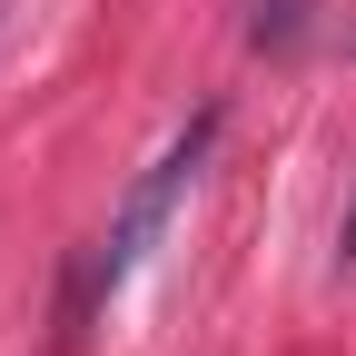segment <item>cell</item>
<instances>
[{
    "mask_svg": "<svg viewBox=\"0 0 356 356\" xmlns=\"http://www.w3.org/2000/svg\"><path fill=\"white\" fill-rule=\"evenodd\" d=\"M208 149H218V109H198L178 139L149 159V178L119 198V218H109V238H99V257H89V277H79V307H99V297H119L129 277H139V257L159 248V228H168V208L188 198V178L208 168Z\"/></svg>",
    "mask_w": 356,
    "mask_h": 356,
    "instance_id": "6da1fadb",
    "label": "cell"
},
{
    "mask_svg": "<svg viewBox=\"0 0 356 356\" xmlns=\"http://www.w3.org/2000/svg\"><path fill=\"white\" fill-rule=\"evenodd\" d=\"M297 20H307V0H257V20H248V40H257V50H267V40H277V50H287V40H297Z\"/></svg>",
    "mask_w": 356,
    "mask_h": 356,
    "instance_id": "7a4b0ae2",
    "label": "cell"
},
{
    "mask_svg": "<svg viewBox=\"0 0 356 356\" xmlns=\"http://www.w3.org/2000/svg\"><path fill=\"white\" fill-rule=\"evenodd\" d=\"M346 257H356V218H346Z\"/></svg>",
    "mask_w": 356,
    "mask_h": 356,
    "instance_id": "3957f363",
    "label": "cell"
}]
</instances>
